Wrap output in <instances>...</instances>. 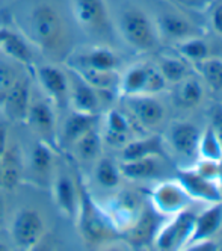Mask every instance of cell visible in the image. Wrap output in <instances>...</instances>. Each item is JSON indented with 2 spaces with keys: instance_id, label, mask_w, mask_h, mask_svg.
Wrapping results in <instances>:
<instances>
[{
  "instance_id": "31",
  "label": "cell",
  "mask_w": 222,
  "mask_h": 251,
  "mask_svg": "<svg viewBox=\"0 0 222 251\" xmlns=\"http://www.w3.org/2000/svg\"><path fill=\"white\" fill-rule=\"evenodd\" d=\"M204 99V88L199 79L188 76L177 83L175 103L183 107H195Z\"/></svg>"
},
{
  "instance_id": "39",
  "label": "cell",
  "mask_w": 222,
  "mask_h": 251,
  "mask_svg": "<svg viewBox=\"0 0 222 251\" xmlns=\"http://www.w3.org/2000/svg\"><path fill=\"white\" fill-rule=\"evenodd\" d=\"M188 250H191V251H216L218 244L213 242L212 239H204V241H198V242L188 245Z\"/></svg>"
},
{
  "instance_id": "17",
  "label": "cell",
  "mask_w": 222,
  "mask_h": 251,
  "mask_svg": "<svg viewBox=\"0 0 222 251\" xmlns=\"http://www.w3.org/2000/svg\"><path fill=\"white\" fill-rule=\"evenodd\" d=\"M159 37H165L166 40L181 43L188 38L198 37L199 32L197 26L178 12H162L154 20Z\"/></svg>"
},
{
  "instance_id": "10",
  "label": "cell",
  "mask_w": 222,
  "mask_h": 251,
  "mask_svg": "<svg viewBox=\"0 0 222 251\" xmlns=\"http://www.w3.org/2000/svg\"><path fill=\"white\" fill-rule=\"evenodd\" d=\"M36 79L40 82L44 96L54 104V107H64L70 103V76L59 67L47 64L36 68Z\"/></svg>"
},
{
  "instance_id": "41",
  "label": "cell",
  "mask_w": 222,
  "mask_h": 251,
  "mask_svg": "<svg viewBox=\"0 0 222 251\" xmlns=\"http://www.w3.org/2000/svg\"><path fill=\"white\" fill-rule=\"evenodd\" d=\"M9 144V135H8V127L5 124H0V156H2Z\"/></svg>"
},
{
  "instance_id": "22",
  "label": "cell",
  "mask_w": 222,
  "mask_h": 251,
  "mask_svg": "<svg viewBox=\"0 0 222 251\" xmlns=\"http://www.w3.org/2000/svg\"><path fill=\"white\" fill-rule=\"evenodd\" d=\"M130 111L135 115L136 121L144 127L151 129L159 126L165 118V107L154 96H135L127 97Z\"/></svg>"
},
{
  "instance_id": "23",
  "label": "cell",
  "mask_w": 222,
  "mask_h": 251,
  "mask_svg": "<svg viewBox=\"0 0 222 251\" xmlns=\"http://www.w3.org/2000/svg\"><path fill=\"white\" fill-rule=\"evenodd\" d=\"M132 139V126L128 118L118 109L107 111L104 117L103 141L114 147H124Z\"/></svg>"
},
{
  "instance_id": "13",
  "label": "cell",
  "mask_w": 222,
  "mask_h": 251,
  "mask_svg": "<svg viewBox=\"0 0 222 251\" xmlns=\"http://www.w3.org/2000/svg\"><path fill=\"white\" fill-rule=\"evenodd\" d=\"M163 220L165 217L151 206V203L144 204L135 224L125 231L128 242L135 247H144L153 244L157 231L162 227Z\"/></svg>"
},
{
  "instance_id": "24",
  "label": "cell",
  "mask_w": 222,
  "mask_h": 251,
  "mask_svg": "<svg viewBox=\"0 0 222 251\" xmlns=\"http://www.w3.org/2000/svg\"><path fill=\"white\" fill-rule=\"evenodd\" d=\"M221 226H222V201L212 203V206L209 209H206L202 213L195 217L192 236H191L188 245L198 242V241L212 239L213 235H216L218 230L221 228Z\"/></svg>"
},
{
  "instance_id": "44",
  "label": "cell",
  "mask_w": 222,
  "mask_h": 251,
  "mask_svg": "<svg viewBox=\"0 0 222 251\" xmlns=\"http://www.w3.org/2000/svg\"><path fill=\"white\" fill-rule=\"evenodd\" d=\"M8 32H9L8 27H0V47H2V44H3V41H5V38H6Z\"/></svg>"
},
{
  "instance_id": "28",
  "label": "cell",
  "mask_w": 222,
  "mask_h": 251,
  "mask_svg": "<svg viewBox=\"0 0 222 251\" xmlns=\"http://www.w3.org/2000/svg\"><path fill=\"white\" fill-rule=\"evenodd\" d=\"M162 150V138L157 135L147 136L142 139H130L124 147H121V160H133L147 156H160Z\"/></svg>"
},
{
  "instance_id": "7",
  "label": "cell",
  "mask_w": 222,
  "mask_h": 251,
  "mask_svg": "<svg viewBox=\"0 0 222 251\" xmlns=\"http://www.w3.org/2000/svg\"><path fill=\"white\" fill-rule=\"evenodd\" d=\"M53 201L67 218L74 220L79 209V177L73 176L67 167H56L50 182Z\"/></svg>"
},
{
  "instance_id": "40",
  "label": "cell",
  "mask_w": 222,
  "mask_h": 251,
  "mask_svg": "<svg viewBox=\"0 0 222 251\" xmlns=\"http://www.w3.org/2000/svg\"><path fill=\"white\" fill-rule=\"evenodd\" d=\"M212 25L215 32L222 37V3L216 5L212 12Z\"/></svg>"
},
{
  "instance_id": "5",
  "label": "cell",
  "mask_w": 222,
  "mask_h": 251,
  "mask_svg": "<svg viewBox=\"0 0 222 251\" xmlns=\"http://www.w3.org/2000/svg\"><path fill=\"white\" fill-rule=\"evenodd\" d=\"M25 123L29 129L40 138V141L51 146L58 150L56 138H58V120L54 114V104L44 97H33L29 106Z\"/></svg>"
},
{
  "instance_id": "3",
  "label": "cell",
  "mask_w": 222,
  "mask_h": 251,
  "mask_svg": "<svg viewBox=\"0 0 222 251\" xmlns=\"http://www.w3.org/2000/svg\"><path fill=\"white\" fill-rule=\"evenodd\" d=\"M118 29L124 41L139 51L153 50L159 43L154 20L139 8H127L120 14Z\"/></svg>"
},
{
  "instance_id": "33",
  "label": "cell",
  "mask_w": 222,
  "mask_h": 251,
  "mask_svg": "<svg viewBox=\"0 0 222 251\" xmlns=\"http://www.w3.org/2000/svg\"><path fill=\"white\" fill-rule=\"evenodd\" d=\"M162 76L165 77L166 83H178L184 77L189 76V65L188 61L178 58V56H170L163 55L159 58V62L156 64Z\"/></svg>"
},
{
  "instance_id": "15",
  "label": "cell",
  "mask_w": 222,
  "mask_h": 251,
  "mask_svg": "<svg viewBox=\"0 0 222 251\" xmlns=\"http://www.w3.org/2000/svg\"><path fill=\"white\" fill-rule=\"evenodd\" d=\"M178 182L189 194L191 199L204 200L209 203L222 201V188L216 180L199 174L194 170H183L178 173Z\"/></svg>"
},
{
  "instance_id": "46",
  "label": "cell",
  "mask_w": 222,
  "mask_h": 251,
  "mask_svg": "<svg viewBox=\"0 0 222 251\" xmlns=\"http://www.w3.org/2000/svg\"><path fill=\"white\" fill-rule=\"evenodd\" d=\"M0 176H2V156H0Z\"/></svg>"
},
{
  "instance_id": "32",
  "label": "cell",
  "mask_w": 222,
  "mask_h": 251,
  "mask_svg": "<svg viewBox=\"0 0 222 251\" xmlns=\"http://www.w3.org/2000/svg\"><path fill=\"white\" fill-rule=\"evenodd\" d=\"M96 180L101 188L106 189H114L121 183V170L120 164H117L114 159L100 156L96 160V168H94Z\"/></svg>"
},
{
  "instance_id": "4",
  "label": "cell",
  "mask_w": 222,
  "mask_h": 251,
  "mask_svg": "<svg viewBox=\"0 0 222 251\" xmlns=\"http://www.w3.org/2000/svg\"><path fill=\"white\" fill-rule=\"evenodd\" d=\"M9 233L15 247L22 250L35 248L46 235L43 215L33 207L18 209L11 220Z\"/></svg>"
},
{
  "instance_id": "19",
  "label": "cell",
  "mask_w": 222,
  "mask_h": 251,
  "mask_svg": "<svg viewBox=\"0 0 222 251\" xmlns=\"http://www.w3.org/2000/svg\"><path fill=\"white\" fill-rule=\"evenodd\" d=\"M54 151L56 150L43 141H38L32 147L27 159V170L36 183L47 185L51 182L54 168H56V165H54Z\"/></svg>"
},
{
  "instance_id": "37",
  "label": "cell",
  "mask_w": 222,
  "mask_h": 251,
  "mask_svg": "<svg viewBox=\"0 0 222 251\" xmlns=\"http://www.w3.org/2000/svg\"><path fill=\"white\" fill-rule=\"evenodd\" d=\"M18 79L15 70L8 64H0V104H2L5 96L14 85V82Z\"/></svg>"
},
{
  "instance_id": "26",
  "label": "cell",
  "mask_w": 222,
  "mask_h": 251,
  "mask_svg": "<svg viewBox=\"0 0 222 251\" xmlns=\"http://www.w3.org/2000/svg\"><path fill=\"white\" fill-rule=\"evenodd\" d=\"M121 176L128 180H148L157 177L162 171L160 156H147L133 160H123L120 164Z\"/></svg>"
},
{
  "instance_id": "8",
  "label": "cell",
  "mask_w": 222,
  "mask_h": 251,
  "mask_svg": "<svg viewBox=\"0 0 222 251\" xmlns=\"http://www.w3.org/2000/svg\"><path fill=\"white\" fill-rule=\"evenodd\" d=\"M195 217L197 215L188 209L173 215V220L162 224L157 231L154 245L159 250H178L186 247L192 236Z\"/></svg>"
},
{
  "instance_id": "25",
  "label": "cell",
  "mask_w": 222,
  "mask_h": 251,
  "mask_svg": "<svg viewBox=\"0 0 222 251\" xmlns=\"http://www.w3.org/2000/svg\"><path fill=\"white\" fill-rule=\"evenodd\" d=\"M74 73L79 75L86 83L96 88L100 94H114L118 93L120 76L117 70H96L86 67H70Z\"/></svg>"
},
{
  "instance_id": "43",
  "label": "cell",
  "mask_w": 222,
  "mask_h": 251,
  "mask_svg": "<svg viewBox=\"0 0 222 251\" xmlns=\"http://www.w3.org/2000/svg\"><path fill=\"white\" fill-rule=\"evenodd\" d=\"M216 170H218V182L222 186V159L216 162Z\"/></svg>"
},
{
  "instance_id": "16",
  "label": "cell",
  "mask_w": 222,
  "mask_h": 251,
  "mask_svg": "<svg viewBox=\"0 0 222 251\" xmlns=\"http://www.w3.org/2000/svg\"><path fill=\"white\" fill-rule=\"evenodd\" d=\"M74 111L85 114H99L101 96L96 88L86 83L79 75L71 70L70 75V103Z\"/></svg>"
},
{
  "instance_id": "20",
  "label": "cell",
  "mask_w": 222,
  "mask_h": 251,
  "mask_svg": "<svg viewBox=\"0 0 222 251\" xmlns=\"http://www.w3.org/2000/svg\"><path fill=\"white\" fill-rule=\"evenodd\" d=\"M201 138V130L195 124L188 121H177L171 126L170 129V144L173 149L184 156V157H194L198 154V144Z\"/></svg>"
},
{
  "instance_id": "14",
  "label": "cell",
  "mask_w": 222,
  "mask_h": 251,
  "mask_svg": "<svg viewBox=\"0 0 222 251\" xmlns=\"http://www.w3.org/2000/svg\"><path fill=\"white\" fill-rule=\"evenodd\" d=\"M99 121V114H85L79 111H71L58 126L56 144L58 150H68L83 133L94 129Z\"/></svg>"
},
{
  "instance_id": "35",
  "label": "cell",
  "mask_w": 222,
  "mask_h": 251,
  "mask_svg": "<svg viewBox=\"0 0 222 251\" xmlns=\"http://www.w3.org/2000/svg\"><path fill=\"white\" fill-rule=\"evenodd\" d=\"M178 51L183 59H186L188 62H192V64H197L210 56L209 44L202 40L199 35L178 43Z\"/></svg>"
},
{
  "instance_id": "30",
  "label": "cell",
  "mask_w": 222,
  "mask_h": 251,
  "mask_svg": "<svg viewBox=\"0 0 222 251\" xmlns=\"http://www.w3.org/2000/svg\"><path fill=\"white\" fill-rule=\"evenodd\" d=\"M0 50H2L8 58H11L12 61L18 64H23L27 67H32L33 64V53L30 50V46L18 32L9 30Z\"/></svg>"
},
{
  "instance_id": "11",
  "label": "cell",
  "mask_w": 222,
  "mask_h": 251,
  "mask_svg": "<svg viewBox=\"0 0 222 251\" xmlns=\"http://www.w3.org/2000/svg\"><path fill=\"white\" fill-rule=\"evenodd\" d=\"M191 200L192 199L189 194L184 191L178 180L162 182L150 194L151 206L163 217H173V215L188 209Z\"/></svg>"
},
{
  "instance_id": "34",
  "label": "cell",
  "mask_w": 222,
  "mask_h": 251,
  "mask_svg": "<svg viewBox=\"0 0 222 251\" xmlns=\"http://www.w3.org/2000/svg\"><path fill=\"white\" fill-rule=\"evenodd\" d=\"M202 77L213 91H222V59L219 58H206L197 64H194Z\"/></svg>"
},
{
  "instance_id": "45",
  "label": "cell",
  "mask_w": 222,
  "mask_h": 251,
  "mask_svg": "<svg viewBox=\"0 0 222 251\" xmlns=\"http://www.w3.org/2000/svg\"><path fill=\"white\" fill-rule=\"evenodd\" d=\"M5 250H8V247L3 242H0V251H5Z\"/></svg>"
},
{
  "instance_id": "2",
  "label": "cell",
  "mask_w": 222,
  "mask_h": 251,
  "mask_svg": "<svg viewBox=\"0 0 222 251\" xmlns=\"http://www.w3.org/2000/svg\"><path fill=\"white\" fill-rule=\"evenodd\" d=\"M77 227L80 236L88 245H100L114 236L117 230L107 220L101 206H99L86 186L79 178V209H77Z\"/></svg>"
},
{
  "instance_id": "27",
  "label": "cell",
  "mask_w": 222,
  "mask_h": 251,
  "mask_svg": "<svg viewBox=\"0 0 222 251\" xmlns=\"http://www.w3.org/2000/svg\"><path fill=\"white\" fill-rule=\"evenodd\" d=\"M103 136L97 130V127L83 133L74 144L70 147L73 150L74 157H77L82 162H96L101 156Z\"/></svg>"
},
{
  "instance_id": "42",
  "label": "cell",
  "mask_w": 222,
  "mask_h": 251,
  "mask_svg": "<svg viewBox=\"0 0 222 251\" xmlns=\"http://www.w3.org/2000/svg\"><path fill=\"white\" fill-rule=\"evenodd\" d=\"M5 217H6V204H5V200L0 197V227L5 223Z\"/></svg>"
},
{
  "instance_id": "29",
  "label": "cell",
  "mask_w": 222,
  "mask_h": 251,
  "mask_svg": "<svg viewBox=\"0 0 222 251\" xmlns=\"http://www.w3.org/2000/svg\"><path fill=\"white\" fill-rule=\"evenodd\" d=\"M148 75V64H138L128 68L120 77L118 93L124 97L144 96Z\"/></svg>"
},
{
  "instance_id": "6",
  "label": "cell",
  "mask_w": 222,
  "mask_h": 251,
  "mask_svg": "<svg viewBox=\"0 0 222 251\" xmlns=\"http://www.w3.org/2000/svg\"><path fill=\"white\" fill-rule=\"evenodd\" d=\"M144 204V200L136 192L121 191L110 197L101 209L117 231H127L138 220Z\"/></svg>"
},
{
  "instance_id": "21",
  "label": "cell",
  "mask_w": 222,
  "mask_h": 251,
  "mask_svg": "<svg viewBox=\"0 0 222 251\" xmlns=\"http://www.w3.org/2000/svg\"><path fill=\"white\" fill-rule=\"evenodd\" d=\"M25 160L17 144H8L2 154V176L0 188L5 191H15L25 177Z\"/></svg>"
},
{
  "instance_id": "36",
  "label": "cell",
  "mask_w": 222,
  "mask_h": 251,
  "mask_svg": "<svg viewBox=\"0 0 222 251\" xmlns=\"http://www.w3.org/2000/svg\"><path fill=\"white\" fill-rule=\"evenodd\" d=\"M198 154L204 160H215V162L222 159V144L210 126L204 129V132H201Z\"/></svg>"
},
{
  "instance_id": "38",
  "label": "cell",
  "mask_w": 222,
  "mask_h": 251,
  "mask_svg": "<svg viewBox=\"0 0 222 251\" xmlns=\"http://www.w3.org/2000/svg\"><path fill=\"white\" fill-rule=\"evenodd\" d=\"M210 127L219 138L222 144V106H215L212 109V124Z\"/></svg>"
},
{
  "instance_id": "47",
  "label": "cell",
  "mask_w": 222,
  "mask_h": 251,
  "mask_svg": "<svg viewBox=\"0 0 222 251\" xmlns=\"http://www.w3.org/2000/svg\"><path fill=\"white\" fill-rule=\"evenodd\" d=\"M170 2H173V0H170Z\"/></svg>"
},
{
  "instance_id": "18",
  "label": "cell",
  "mask_w": 222,
  "mask_h": 251,
  "mask_svg": "<svg viewBox=\"0 0 222 251\" xmlns=\"http://www.w3.org/2000/svg\"><path fill=\"white\" fill-rule=\"evenodd\" d=\"M70 67H86L96 70H117L120 58L114 50L103 46L88 47L80 51H73L67 58Z\"/></svg>"
},
{
  "instance_id": "12",
  "label": "cell",
  "mask_w": 222,
  "mask_h": 251,
  "mask_svg": "<svg viewBox=\"0 0 222 251\" xmlns=\"http://www.w3.org/2000/svg\"><path fill=\"white\" fill-rule=\"evenodd\" d=\"M32 101V89L30 82L25 77H18L8 94L5 96L0 111L5 115L6 120L12 123H25L29 106Z\"/></svg>"
},
{
  "instance_id": "1",
  "label": "cell",
  "mask_w": 222,
  "mask_h": 251,
  "mask_svg": "<svg viewBox=\"0 0 222 251\" xmlns=\"http://www.w3.org/2000/svg\"><path fill=\"white\" fill-rule=\"evenodd\" d=\"M68 0H22L11 9L17 32L51 61H67L71 53Z\"/></svg>"
},
{
  "instance_id": "9",
  "label": "cell",
  "mask_w": 222,
  "mask_h": 251,
  "mask_svg": "<svg viewBox=\"0 0 222 251\" xmlns=\"http://www.w3.org/2000/svg\"><path fill=\"white\" fill-rule=\"evenodd\" d=\"M73 22L89 33H101L109 26V11L104 0H68Z\"/></svg>"
}]
</instances>
